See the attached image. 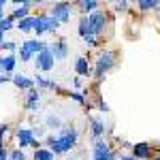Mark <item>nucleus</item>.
Listing matches in <instances>:
<instances>
[{
  "label": "nucleus",
  "mask_w": 160,
  "mask_h": 160,
  "mask_svg": "<svg viewBox=\"0 0 160 160\" xmlns=\"http://www.w3.org/2000/svg\"><path fill=\"white\" fill-rule=\"evenodd\" d=\"M77 143V130L75 128H64L60 137H47V145L53 154H64Z\"/></svg>",
  "instance_id": "nucleus-1"
},
{
  "label": "nucleus",
  "mask_w": 160,
  "mask_h": 160,
  "mask_svg": "<svg viewBox=\"0 0 160 160\" xmlns=\"http://www.w3.org/2000/svg\"><path fill=\"white\" fill-rule=\"evenodd\" d=\"M113 62H115V58H113L111 51H102V53H100L98 60H96V66H94V77H96V81H100V79L105 77V73L113 66Z\"/></svg>",
  "instance_id": "nucleus-2"
},
{
  "label": "nucleus",
  "mask_w": 160,
  "mask_h": 160,
  "mask_svg": "<svg viewBox=\"0 0 160 160\" xmlns=\"http://www.w3.org/2000/svg\"><path fill=\"white\" fill-rule=\"evenodd\" d=\"M53 62H56V58H53L51 49L47 47V49H43L34 58V66H37V71H41V73H49L51 68H53Z\"/></svg>",
  "instance_id": "nucleus-3"
},
{
  "label": "nucleus",
  "mask_w": 160,
  "mask_h": 160,
  "mask_svg": "<svg viewBox=\"0 0 160 160\" xmlns=\"http://www.w3.org/2000/svg\"><path fill=\"white\" fill-rule=\"evenodd\" d=\"M105 13L102 11H94L92 15H88V22H90V37H96L105 30Z\"/></svg>",
  "instance_id": "nucleus-4"
},
{
  "label": "nucleus",
  "mask_w": 160,
  "mask_h": 160,
  "mask_svg": "<svg viewBox=\"0 0 160 160\" xmlns=\"http://www.w3.org/2000/svg\"><path fill=\"white\" fill-rule=\"evenodd\" d=\"M51 17L58 19L60 24L68 22V19H71V4H68V2H58V4H53V7H51Z\"/></svg>",
  "instance_id": "nucleus-5"
},
{
  "label": "nucleus",
  "mask_w": 160,
  "mask_h": 160,
  "mask_svg": "<svg viewBox=\"0 0 160 160\" xmlns=\"http://www.w3.org/2000/svg\"><path fill=\"white\" fill-rule=\"evenodd\" d=\"M15 139L19 141V149H22V148H26V145H32V141H34V132H32L30 128H19L17 135H15Z\"/></svg>",
  "instance_id": "nucleus-6"
},
{
  "label": "nucleus",
  "mask_w": 160,
  "mask_h": 160,
  "mask_svg": "<svg viewBox=\"0 0 160 160\" xmlns=\"http://www.w3.org/2000/svg\"><path fill=\"white\" fill-rule=\"evenodd\" d=\"M13 71H15V56H13V53H7L4 58L0 56V73L11 75Z\"/></svg>",
  "instance_id": "nucleus-7"
},
{
  "label": "nucleus",
  "mask_w": 160,
  "mask_h": 160,
  "mask_svg": "<svg viewBox=\"0 0 160 160\" xmlns=\"http://www.w3.org/2000/svg\"><path fill=\"white\" fill-rule=\"evenodd\" d=\"M51 53H53V58L56 60H64L66 58V53H68V47H66V41H56V43H51Z\"/></svg>",
  "instance_id": "nucleus-8"
},
{
  "label": "nucleus",
  "mask_w": 160,
  "mask_h": 160,
  "mask_svg": "<svg viewBox=\"0 0 160 160\" xmlns=\"http://www.w3.org/2000/svg\"><path fill=\"white\" fill-rule=\"evenodd\" d=\"M49 22H51V17H47V15H37V22H34V32H37V34L49 32Z\"/></svg>",
  "instance_id": "nucleus-9"
},
{
  "label": "nucleus",
  "mask_w": 160,
  "mask_h": 160,
  "mask_svg": "<svg viewBox=\"0 0 160 160\" xmlns=\"http://www.w3.org/2000/svg\"><path fill=\"white\" fill-rule=\"evenodd\" d=\"M13 83L19 88V90H28V92L34 88V81L32 79H28V77H24V75H19V73L13 75Z\"/></svg>",
  "instance_id": "nucleus-10"
},
{
  "label": "nucleus",
  "mask_w": 160,
  "mask_h": 160,
  "mask_svg": "<svg viewBox=\"0 0 160 160\" xmlns=\"http://www.w3.org/2000/svg\"><path fill=\"white\" fill-rule=\"evenodd\" d=\"M22 47H24V49H28L30 53H37V56H38V53H41L43 49H47V45H45L43 41H37V38H32V41H26Z\"/></svg>",
  "instance_id": "nucleus-11"
},
{
  "label": "nucleus",
  "mask_w": 160,
  "mask_h": 160,
  "mask_svg": "<svg viewBox=\"0 0 160 160\" xmlns=\"http://www.w3.org/2000/svg\"><path fill=\"white\" fill-rule=\"evenodd\" d=\"M132 156H135L137 160L149 158V145L148 143H135V145H132Z\"/></svg>",
  "instance_id": "nucleus-12"
},
{
  "label": "nucleus",
  "mask_w": 160,
  "mask_h": 160,
  "mask_svg": "<svg viewBox=\"0 0 160 160\" xmlns=\"http://www.w3.org/2000/svg\"><path fill=\"white\" fill-rule=\"evenodd\" d=\"M102 156H111V148L100 139V141H94V158H102Z\"/></svg>",
  "instance_id": "nucleus-13"
},
{
  "label": "nucleus",
  "mask_w": 160,
  "mask_h": 160,
  "mask_svg": "<svg viewBox=\"0 0 160 160\" xmlns=\"http://www.w3.org/2000/svg\"><path fill=\"white\" fill-rule=\"evenodd\" d=\"M75 71L79 77H88L90 75V64H88V58H77L75 60Z\"/></svg>",
  "instance_id": "nucleus-14"
},
{
  "label": "nucleus",
  "mask_w": 160,
  "mask_h": 160,
  "mask_svg": "<svg viewBox=\"0 0 160 160\" xmlns=\"http://www.w3.org/2000/svg\"><path fill=\"white\" fill-rule=\"evenodd\" d=\"M26 109H30V111L38 109V92H37V88H32V90L28 92V98H26Z\"/></svg>",
  "instance_id": "nucleus-15"
},
{
  "label": "nucleus",
  "mask_w": 160,
  "mask_h": 160,
  "mask_svg": "<svg viewBox=\"0 0 160 160\" xmlns=\"http://www.w3.org/2000/svg\"><path fill=\"white\" fill-rule=\"evenodd\" d=\"M34 22H37V17H32V15H28L26 19H22L17 28L22 30V32H30V30H34Z\"/></svg>",
  "instance_id": "nucleus-16"
},
{
  "label": "nucleus",
  "mask_w": 160,
  "mask_h": 160,
  "mask_svg": "<svg viewBox=\"0 0 160 160\" xmlns=\"http://www.w3.org/2000/svg\"><path fill=\"white\" fill-rule=\"evenodd\" d=\"M102 132H105V124L100 122V120H92V137H94L96 141H100Z\"/></svg>",
  "instance_id": "nucleus-17"
},
{
  "label": "nucleus",
  "mask_w": 160,
  "mask_h": 160,
  "mask_svg": "<svg viewBox=\"0 0 160 160\" xmlns=\"http://www.w3.org/2000/svg\"><path fill=\"white\" fill-rule=\"evenodd\" d=\"M79 34H81V38H83V41L94 38V37H90V22H88V17L79 19Z\"/></svg>",
  "instance_id": "nucleus-18"
},
{
  "label": "nucleus",
  "mask_w": 160,
  "mask_h": 160,
  "mask_svg": "<svg viewBox=\"0 0 160 160\" xmlns=\"http://www.w3.org/2000/svg\"><path fill=\"white\" fill-rule=\"evenodd\" d=\"M96 7H98V4H96L94 0H83V2H79V9H81V11H86V13H90V15H92L94 11H98Z\"/></svg>",
  "instance_id": "nucleus-19"
},
{
  "label": "nucleus",
  "mask_w": 160,
  "mask_h": 160,
  "mask_svg": "<svg viewBox=\"0 0 160 160\" xmlns=\"http://www.w3.org/2000/svg\"><path fill=\"white\" fill-rule=\"evenodd\" d=\"M34 160H53V152L51 149H37L34 152Z\"/></svg>",
  "instance_id": "nucleus-20"
},
{
  "label": "nucleus",
  "mask_w": 160,
  "mask_h": 160,
  "mask_svg": "<svg viewBox=\"0 0 160 160\" xmlns=\"http://www.w3.org/2000/svg\"><path fill=\"white\" fill-rule=\"evenodd\" d=\"M9 28H13V17L9 15V17H4L2 22H0V34H4Z\"/></svg>",
  "instance_id": "nucleus-21"
},
{
  "label": "nucleus",
  "mask_w": 160,
  "mask_h": 160,
  "mask_svg": "<svg viewBox=\"0 0 160 160\" xmlns=\"http://www.w3.org/2000/svg\"><path fill=\"white\" fill-rule=\"evenodd\" d=\"M139 9H141V11H149V9H156V0H141V2H139Z\"/></svg>",
  "instance_id": "nucleus-22"
},
{
  "label": "nucleus",
  "mask_w": 160,
  "mask_h": 160,
  "mask_svg": "<svg viewBox=\"0 0 160 160\" xmlns=\"http://www.w3.org/2000/svg\"><path fill=\"white\" fill-rule=\"evenodd\" d=\"M37 86H41V88H58L56 83H51V81H47V79H45V77H41V75L37 77Z\"/></svg>",
  "instance_id": "nucleus-23"
},
{
  "label": "nucleus",
  "mask_w": 160,
  "mask_h": 160,
  "mask_svg": "<svg viewBox=\"0 0 160 160\" xmlns=\"http://www.w3.org/2000/svg\"><path fill=\"white\" fill-rule=\"evenodd\" d=\"M47 126H49V128H60V120L53 118V115H49V118H47Z\"/></svg>",
  "instance_id": "nucleus-24"
},
{
  "label": "nucleus",
  "mask_w": 160,
  "mask_h": 160,
  "mask_svg": "<svg viewBox=\"0 0 160 160\" xmlns=\"http://www.w3.org/2000/svg\"><path fill=\"white\" fill-rule=\"evenodd\" d=\"M71 98L77 100L79 105H86V98H83V94H79V92H71Z\"/></svg>",
  "instance_id": "nucleus-25"
},
{
  "label": "nucleus",
  "mask_w": 160,
  "mask_h": 160,
  "mask_svg": "<svg viewBox=\"0 0 160 160\" xmlns=\"http://www.w3.org/2000/svg\"><path fill=\"white\" fill-rule=\"evenodd\" d=\"M32 56H34V53H30V51H28V49H24V47L19 49V58H22L24 62H28L30 58H32Z\"/></svg>",
  "instance_id": "nucleus-26"
},
{
  "label": "nucleus",
  "mask_w": 160,
  "mask_h": 160,
  "mask_svg": "<svg viewBox=\"0 0 160 160\" xmlns=\"http://www.w3.org/2000/svg\"><path fill=\"white\" fill-rule=\"evenodd\" d=\"M24 158H26V156H24L22 149H15V152L11 154V160H24Z\"/></svg>",
  "instance_id": "nucleus-27"
},
{
  "label": "nucleus",
  "mask_w": 160,
  "mask_h": 160,
  "mask_svg": "<svg viewBox=\"0 0 160 160\" xmlns=\"http://www.w3.org/2000/svg\"><path fill=\"white\" fill-rule=\"evenodd\" d=\"M58 26H60V22L51 17V22H49V32H56V30H58Z\"/></svg>",
  "instance_id": "nucleus-28"
},
{
  "label": "nucleus",
  "mask_w": 160,
  "mask_h": 160,
  "mask_svg": "<svg viewBox=\"0 0 160 160\" xmlns=\"http://www.w3.org/2000/svg\"><path fill=\"white\" fill-rule=\"evenodd\" d=\"M7 128H9L7 124H2V126H0V149H2V137H4V132H7Z\"/></svg>",
  "instance_id": "nucleus-29"
},
{
  "label": "nucleus",
  "mask_w": 160,
  "mask_h": 160,
  "mask_svg": "<svg viewBox=\"0 0 160 160\" xmlns=\"http://www.w3.org/2000/svg\"><path fill=\"white\" fill-rule=\"evenodd\" d=\"M2 49H15V43H11V41H4Z\"/></svg>",
  "instance_id": "nucleus-30"
},
{
  "label": "nucleus",
  "mask_w": 160,
  "mask_h": 160,
  "mask_svg": "<svg viewBox=\"0 0 160 160\" xmlns=\"http://www.w3.org/2000/svg\"><path fill=\"white\" fill-rule=\"evenodd\" d=\"M7 158H11V156L7 154V149L2 148V149H0V160H7Z\"/></svg>",
  "instance_id": "nucleus-31"
},
{
  "label": "nucleus",
  "mask_w": 160,
  "mask_h": 160,
  "mask_svg": "<svg viewBox=\"0 0 160 160\" xmlns=\"http://www.w3.org/2000/svg\"><path fill=\"white\" fill-rule=\"evenodd\" d=\"M118 9H120V11H126V9H128V4H126V2H120V4H118Z\"/></svg>",
  "instance_id": "nucleus-32"
},
{
  "label": "nucleus",
  "mask_w": 160,
  "mask_h": 160,
  "mask_svg": "<svg viewBox=\"0 0 160 160\" xmlns=\"http://www.w3.org/2000/svg\"><path fill=\"white\" fill-rule=\"evenodd\" d=\"M7 79H9V75H2V73H0V83H4Z\"/></svg>",
  "instance_id": "nucleus-33"
},
{
  "label": "nucleus",
  "mask_w": 160,
  "mask_h": 160,
  "mask_svg": "<svg viewBox=\"0 0 160 160\" xmlns=\"http://www.w3.org/2000/svg\"><path fill=\"white\" fill-rule=\"evenodd\" d=\"M94 160H113V154L111 156H102V158H94Z\"/></svg>",
  "instance_id": "nucleus-34"
},
{
  "label": "nucleus",
  "mask_w": 160,
  "mask_h": 160,
  "mask_svg": "<svg viewBox=\"0 0 160 160\" xmlns=\"http://www.w3.org/2000/svg\"><path fill=\"white\" fill-rule=\"evenodd\" d=\"M120 160H137V158H135V156H122Z\"/></svg>",
  "instance_id": "nucleus-35"
},
{
  "label": "nucleus",
  "mask_w": 160,
  "mask_h": 160,
  "mask_svg": "<svg viewBox=\"0 0 160 160\" xmlns=\"http://www.w3.org/2000/svg\"><path fill=\"white\" fill-rule=\"evenodd\" d=\"M2 19H4V13H2V9H0V22H2Z\"/></svg>",
  "instance_id": "nucleus-36"
},
{
  "label": "nucleus",
  "mask_w": 160,
  "mask_h": 160,
  "mask_svg": "<svg viewBox=\"0 0 160 160\" xmlns=\"http://www.w3.org/2000/svg\"><path fill=\"white\" fill-rule=\"evenodd\" d=\"M156 160H160V156H156Z\"/></svg>",
  "instance_id": "nucleus-37"
},
{
  "label": "nucleus",
  "mask_w": 160,
  "mask_h": 160,
  "mask_svg": "<svg viewBox=\"0 0 160 160\" xmlns=\"http://www.w3.org/2000/svg\"><path fill=\"white\" fill-rule=\"evenodd\" d=\"M158 11H160V2H158Z\"/></svg>",
  "instance_id": "nucleus-38"
}]
</instances>
